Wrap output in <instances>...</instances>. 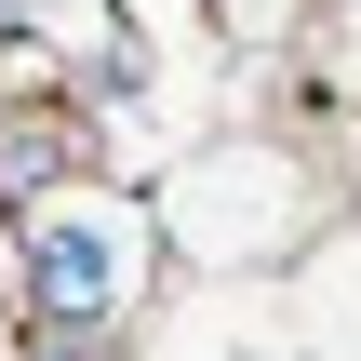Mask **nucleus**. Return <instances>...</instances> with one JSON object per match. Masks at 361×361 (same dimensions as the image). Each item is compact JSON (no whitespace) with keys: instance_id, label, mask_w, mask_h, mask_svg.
<instances>
[{"instance_id":"obj_2","label":"nucleus","mask_w":361,"mask_h":361,"mask_svg":"<svg viewBox=\"0 0 361 361\" xmlns=\"http://www.w3.org/2000/svg\"><path fill=\"white\" fill-rule=\"evenodd\" d=\"M67 161H80V134H67V121H13V134H0V188H13V201H27V188H54Z\"/></svg>"},{"instance_id":"obj_1","label":"nucleus","mask_w":361,"mask_h":361,"mask_svg":"<svg viewBox=\"0 0 361 361\" xmlns=\"http://www.w3.org/2000/svg\"><path fill=\"white\" fill-rule=\"evenodd\" d=\"M134 268V214H27V322H121Z\"/></svg>"}]
</instances>
